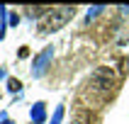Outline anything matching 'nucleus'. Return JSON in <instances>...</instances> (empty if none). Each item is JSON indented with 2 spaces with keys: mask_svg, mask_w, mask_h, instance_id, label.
I'll return each instance as SVG.
<instances>
[{
  "mask_svg": "<svg viewBox=\"0 0 129 124\" xmlns=\"http://www.w3.org/2000/svg\"><path fill=\"white\" fill-rule=\"evenodd\" d=\"M49 61H51V49H44L42 54L34 58V73H37V75H42V73H44V68H46Z\"/></svg>",
  "mask_w": 129,
  "mask_h": 124,
  "instance_id": "nucleus-3",
  "label": "nucleus"
},
{
  "mask_svg": "<svg viewBox=\"0 0 129 124\" xmlns=\"http://www.w3.org/2000/svg\"><path fill=\"white\" fill-rule=\"evenodd\" d=\"M10 90H20V80H15V78L10 80Z\"/></svg>",
  "mask_w": 129,
  "mask_h": 124,
  "instance_id": "nucleus-7",
  "label": "nucleus"
},
{
  "mask_svg": "<svg viewBox=\"0 0 129 124\" xmlns=\"http://www.w3.org/2000/svg\"><path fill=\"white\" fill-rule=\"evenodd\" d=\"M32 122H37V124H39V122H44V105H42V102H37V105H34V112H32Z\"/></svg>",
  "mask_w": 129,
  "mask_h": 124,
  "instance_id": "nucleus-5",
  "label": "nucleus"
},
{
  "mask_svg": "<svg viewBox=\"0 0 129 124\" xmlns=\"http://www.w3.org/2000/svg\"><path fill=\"white\" fill-rule=\"evenodd\" d=\"M112 83H115V73L110 71V68H100V71L93 75V85L100 88V90H107V88H112Z\"/></svg>",
  "mask_w": 129,
  "mask_h": 124,
  "instance_id": "nucleus-2",
  "label": "nucleus"
},
{
  "mask_svg": "<svg viewBox=\"0 0 129 124\" xmlns=\"http://www.w3.org/2000/svg\"><path fill=\"white\" fill-rule=\"evenodd\" d=\"M73 12H76V7H71V5L51 7L49 12H46V17L39 20V29H42V32H56V29H61L66 22L73 17Z\"/></svg>",
  "mask_w": 129,
  "mask_h": 124,
  "instance_id": "nucleus-1",
  "label": "nucleus"
},
{
  "mask_svg": "<svg viewBox=\"0 0 129 124\" xmlns=\"http://www.w3.org/2000/svg\"><path fill=\"white\" fill-rule=\"evenodd\" d=\"M5 124H7V122H5Z\"/></svg>",
  "mask_w": 129,
  "mask_h": 124,
  "instance_id": "nucleus-8",
  "label": "nucleus"
},
{
  "mask_svg": "<svg viewBox=\"0 0 129 124\" xmlns=\"http://www.w3.org/2000/svg\"><path fill=\"white\" fill-rule=\"evenodd\" d=\"M61 117H63V109L58 107V109H56V114H54V122H51V124H58V122H61Z\"/></svg>",
  "mask_w": 129,
  "mask_h": 124,
  "instance_id": "nucleus-6",
  "label": "nucleus"
},
{
  "mask_svg": "<svg viewBox=\"0 0 129 124\" xmlns=\"http://www.w3.org/2000/svg\"><path fill=\"white\" fill-rule=\"evenodd\" d=\"M49 10L51 7H46V5H34V7H27V15L29 17H46Z\"/></svg>",
  "mask_w": 129,
  "mask_h": 124,
  "instance_id": "nucleus-4",
  "label": "nucleus"
}]
</instances>
